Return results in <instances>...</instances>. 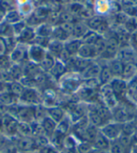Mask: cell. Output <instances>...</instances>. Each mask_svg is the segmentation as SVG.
Masks as SVG:
<instances>
[{
	"label": "cell",
	"instance_id": "1",
	"mask_svg": "<svg viewBox=\"0 0 137 153\" xmlns=\"http://www.w3.org/2000/svg\"><path fill=\"white\" fill-rule=\"evenodd\" d=\"M98 94H99V97H101L102 103L105 105L108 109H110L111 111L114 110L118 105V103H120L118 102V97L116 96L110 84L100 85Z\"/></svg>",
	"mask_w": 137,
	"mask_h": 153
},
{
	"label": "cell",
	"instance_id": "2",
	"mask_svg": "<svg viewBox=\"0 0 137 153\" xmlns=\"http://www.w3.org/2000/svg\"><path fill=\"white\" fill-rule=\"evenodd\" d=\"M134 109L129 107V105H121L118 103V105L112 110V115H113V121L120 123H124L126 122H129L132 120H134L135 118V112Z\"/></svg>",
	"mask_w": 137,
	"mask_h": 153
},
{
	"label": "cell",
	"instance_id": "3",
	"mask_svg": "<svg viewBox=\"0 0 137 153\" xmlns=\"http://www.w3.org/2000/svg\"><path fill=\"white\" fill-rule=\"evenodd\" d=\"M86 24L90 30L96 32L98 34L102 35V36H104L107 33L108 28H109V24H108L106 18L101 15L91 16L90 19L87 20Z\"/></svg>",
	"mask_w": 137,
	"mask_h": 153
},
{
	"label": "cell",
	"instance_id": "4",
	"mask_svg": "<svg viewBox=\"0 0 137 153\" xmlns=\"http://www.w3.org/2000/svg\"><path fill=\"white\" fill-rule=\"evenodd\" d=\"M27 51H28V45L23 43H17V45L10 53L11 63L23 65L24 62L29 60L28 56H27Z\"/></svg>",
	"mask_w": 137,
	"mask_h": 153
},
{
	"label": "cell",
	"instance_id": "5",
	"mask_svg": "<svg viewBox=\"0 0 137 153\" xmlns=\"http://www.w3.org/2000/svg\"><path fill=\"white\" fill-rule=\"evenodd\" d=\"M101 132L104 136L109 139L110 141H114L118 138L122 133V123H117L115 121H111L109 123H106L103 126L100 128Z\"/></svg>",
	"mask_w": 137,
	"mask_h": 153
},
{
	"label": "cell",
	"instance_id": "6",
	"mask_svg": "<svg viewBox=\"0 0 137 153\" xmlns=\"http://www.w3.org/2000/svg\"><path fill=\"white\" fill-rule=\"evenodd\" d=\"M47 53H48L47 48L42 46H39V45L36 44L28 45V51H27L28 59L35 64L38 65Z\"/></svg>",
	"mask_w": 137,
	"mask_h": 153
},
{
	"label": "cell",
	"instance_id": "7",
	"mask_svg": "<svg viewBox=\"0 0 137 153\" xmlns=\"http://www.w3.org/2000/svg\"><path fill=\"white\" fill-rule=\"evenodd\" d=\"M40 95L36 88H25L23 95L20 97L19 101L23 105L35 106L40 104Z\"/></svg>",
	"mask_w": 137,
	"mask_h": 153
},
{
	"label": "cell",
	"instance_id": "8",
	"mask_svg": "<svg viewBox=\"0 0 137 153\" xmlns=\"http://www.w3.org/2000/svg\"><path fill=\"white\" fill-rule=\"evenodd\" d=\"M18 124H19V121H18L14 116H12L11 113L7 112L2 115L3 130L6 131V133L10 137H14L17 134Z\"/></svg>",
	"mask_w": 137,
	"mask_h": 153
},
{
	"label": "cell",
	"instance_id": "9",
	"mask_svg": "<svg viewBox=\"0 0 137 153\" xmlns=\"http://www.w3.org/2000/svg\"><path fill=\"white\" fill-rule=\"evenodd\" d=\"M60 82H61V86L65 91L76 92L82 85L83 81H82L80 76L78 77L77 75H71L69 77L63 76L62 78H61Z\"/></svg>",
	"mask_w": 137,
	"mask_h": 153
},
{
	"label": "cell",
	"instance_id": "10",
	"mask_svg": "<svg viewBox=\"0 0 137 153\" xmlns=\"http://www.w3.org/2000/svg\"><path fill=\"white\" fill-rule=\"evenodd\" d=\"M117 58L123 63L135 62L137 58V51L132 46H121L117 54Z\"/></svg>",
	"mask_w": 137,
	"mask_h": 153
},
{
	"label": "cell",
	"instance_id": "11",
	"mask_svg": "<svg viewBox=\"0 0 137 153\" xmlns=\"http://www.w3.org/2000/svg\"><path fill=\"white\" fill-rule=\"evenodd\" d=\"M78 57L85 59L94 60V59L99 58V53L93 45L82 44L78 50Z\"/></svg>",
	"mask_w": 137,
	"mask_h": 153
},
{
	"label": "cell",
	"instance_id": "12",
	"mask_svg": "<svg viewBox=\"0 0 137 153\" xmlns=\"http://www.w3.org/2000/svg\"><path fill=\"white\" fill-rule=\"evenodd\" d=\"M15 144L17 146L18 150L23 153L33 152V151L36 150L35 139L33 137H20V138L16 141Z\"/></svg>",
	"mask_w": 137,
	"mask_h": 153
},
{
	"label": "cell",
	"instance_id": "13",
	"mask_svg": "<svg viewBox=\"0 0 137 153\" xmlns=\"http://www.w3.org/2000/svg\"><path fill=\"white\" fill-rule=\"evenodd\" d=\"M110 85L112 86L116 96L117 97H120L121 96H126L128 87H129V82H127V81H125L124 79L120 77L114 78L111 81Z\"/></svg>",
	"mask_w": 137,
	"mask_h": 153
},
{
	"label": "cell",
	"instance_id": "14",
	"mask_svg": "<svg viewBox=\"0 0 137 153\" xmlns=\"http://www.w3.org/2000/svg\"><path fill=\"white\" fill-rule=\"evenodd\" d=\"M101 68H102L101 64L98 63V62L93 61V63L80 74L82 81H86L90 79H98L100 71H101Z\"/></svg>",
	"mask_w": 137,
	"mask_h": 153
},
{
	"label": "cell",
	"instance_id": "15",
	"mask_svg": "<svg viewBox=\"0 0 137 153\" xmlns=\"http://www.w3.org/2000/svg\"><path fill=\"white\" fill-rule=\"evenodd\" d=\"M81 45H82V42L80 39L70 38L63 43V47H65V51L70 57H76L78 56V50L81 47Z\"/></svg>",
	"mask_w": 137,
	"mask_h": 153
},
{
	"label": "cell",
	"instance_id": "16",
	"mask_svg": "<svg viewBox=\"0 0 137 153\" xmlns=\"http://www.w3.org/2000/svg\"><path fill=\"white\" fill-rule=\"evenodd\" d=\"M66 73H67L66 65H65V63H63V62L61 61L60 59L56 60L55 64L53 65V67L49 71L50 76L57 81H60L61 78H62L63 76H65Z\"/></svg>",
	"mask_w": 137,
	"mask_h": 153
},
{
	"label": "cell",
	"instance_id": "17",
	"mask_svg": "<svg viewBox=\"0 0 137 153\" xmlns=\"http://www.w3.org/2000/svg\"><path fill=\"white\" fill-rule=\"evenodd\" d=\"M87 119L89 123L94 125V126L98 127L99 129L101 128L104 124H105V123L104 122V120L99 116V114L96 112V111L93 109V107L91 104L89 105L88 110H87Z\"/></svg>",
	"mask_w": 137,
	"mask_h": 153
},
{
	"label": "cell",
	"instance_id": "18",
	"mask_svg": "<svg viewBox=\"0 0 137 153\" xmlns=\"http://www.w3.org/2000/svg\"><path fill=\"white\" fill-rule=\"evenodd\" d=\"M136 77H137V65L134 63V62L124 63L121 78L130 83L132 80H134Z\"/></svg>",
	"mask_w": 137,
	"mask_h": 153
},
{
	"label": "cell",
	"instance_id": "19",
	"mask_svg": "<svg viewBox=\"0 0 137 153\" xmlns=\"http://www.w3.org/2000/svg\"><path fill=\"white\" fill-rule=\"evenodd\" d=\"M47 50L50 54H51L53 57H55L57 59H59V58L61 57L63 50H65L63 42H61V41L56 40V39H50V41L48 45Z\"/></svg>",
	"mask_w": 137,
	"mask_h": 153
},
{
	"label": "cell",
	"instance_id": "20",
	"mask_svg": "<svg viewBox=\"0 0 137 153\" xmlns=\"http://www.w3.org/2000/svg\"><path fill=\"white\" fill-rule=\"evenodd\" d=\"M47 114L57 123H59L61 121H62L66 117L65 111L63 110L62 107H59V106H52V107L47 108Z\"/></svg>",
	"mask_w": 137,
	"mask_h": 153
},
{
	"label": "cell",
	"instance_id": "21",
	"mask_svg": "<svg viewBox=\"0 0 137 153\" xmlns=\"http://www.w3.org/2000/svg\"><path fill=\"white\" fill-rule=\"evenodd\" d=\"M110 142L111 141L107 139L101 132H99L95 139L91 142V145H93V148L95 149L108 151L109 148H110Z\"/></svg>",
	"mask_w": 137,
	"mask_h": 153
},
{
	"label": "cell",
	"instance_id": "22",
	"mask_svg": "<svg viewBox=\"0 0 137 153\" xmlns=\"http://www.w3.org/2000/svg\"><path fill=\"white\" fill-rule=\"evenodd\" d=\"M35 31L33 29L31 26L27 25L23 31L16 37L18 43H23V44H28L29 42H33L35 37Z\"/></svg>",
	"mask_w": 137,
	"mask_h": 153
},
{
	"label": "cell",
	"instance_id": "23",
	"mask_svg": "<svg viewBox=\"0 0 137 153\" xmlns=\"http://www.w3.org/2000/svg\"><path fill=\"white\" fill-rule=\"evenodd\" d=\"M106 64L109 67V69H110L114 78H120V77L121 78L123 65H124V63L121 60H120L117 58H115L111 60L107 61Z\"/></svg>",
	"mask_w": 137,
	"mask_h": 153
},
{
	"label": "cell",
	"instance_id": "24",
	"mask_svg": "<svg viewBox=\"0 0 137 153\" xmlns=\"http://www.w3.org/2000/svg\"><path fill=\"white\" fill-rule=\"evenodd\" d=\"M18 102H19V98L11 94L8 89L0 93V105H3L5 107H11L17 105Z\"/></svg>",
	"mask_w": 137,
	"mask_h": 153
},
{
	"label": "cell",
	"instance_id": "25",
	"mask_svg": "<svg viewBox=\"0 0 137 153\" xmlns=\"http://www.w3.org/2000/svg\"><path fill=\"white\" fill-rule=\"evenodd\" d=\"M90 29L86 22H76L73 24V30H72V34L71 38H76V39H80L84 36L85 33L89 31Z\"/></svg>",
	"mask_w": 137,
	"mask_h": 153
},
{
	"label": "cell",
	"instance_id": "26",
	"mask_svg": "<svg viewBox=\"0 0 137 153\" xmlns=\"http://www.w3.org/2000/svg\"><path fill=\"white\" fill-rule=\"evenodd\" d=\"M41 124L44 129V133L49 138H50V137L55 133L56 131V127H57V123L55 121H53L50 117L46 116L45 118L41 121Z\"/></svg>",
	"mask_w": 137,
	"mask_h": 153
},
{
	"label": "cell",
	"instance_id": "27",
	"mask_svg": "<svg viewBox=\"0 0 137 153\" xmlns=\"http://www.w3.org/2000/svg\"><path fill=\"white\" fill-rule=\"evenodd\" d=\"M114 79V76L111 73L110 69L105 63V65H102L101 71L98 76V80L101 85H105V84H110L111 81Z\"/></svg>",
	"mask_w": 137,
	"mask_h": 153
},
{
	"label": "cell",
	"instance_id": "28",
	"mask_svg": "<svg viewBox=\"0 0 137 153\" xmlns=\"http://www.w3.org/2000/svg\"><path fill=\"white\" fill-rule=\"evenodd\" d=\"M53 29H54V27H52L51 25L48 23H40L38 24V28L35 29V34L38 35V36L50 38L52 36Z\"/></svg>",
	"mask_w": 137,
	"mask_h": 153
},
{
	"label": "cell",
	"instance_id": "29",
	"mask_svg": "<svg viewBox=\"0 0 137 153\" xmlns=\"http://www.w3.org/2000/svg\"><path fill=\"white\" fill-rule=\"evenodd\" d=\"M57 59L55 57H53L51 54H50L49 52L46 54V56L44 57V59L41 60V62L38 64L39 68L45 71V73H49L50 71V69L53 67V65L55 64Z\"/></svg>",
	"mask_w": 137,
	"mask_h": 153
},
{
	"label": "cell",
	"instance_id": "30",
	"mask_svg": "<svg viewBox=\"0 0 137 153\" xmlns=\"http://www.w3.org/2000/svg\"><path fill=\"white\" fill-rule=\"evenodd\" d=\"M8 73H10L12 81H20L23 76V67L22 64H14L12 63L11 67L8 68Z\"/></svg>",
	"mask_w": 137,
	"mask_h": 153
},
{
	"label": "cell",
	"instance_id": "31",
	"mask_svg": "<svg viewBox=\"0 0 137 153\" xmlns=\"http://www.w3.org/2000/svg\"><path fill=\"white\" fill-rule=\"evenodd\" d=\"M7 89L11 94H13L15 97L20 98V97L23 95V93L24 91L25 87L23 85V84L20 82V81H12V82L8 83V87Z\"/></svg>",
	"mask_w": 137,
	"mask_h": 153
},
{
	"label": "cell",
	"instance_id": "32",
	"mask_svg": "<svg viewBox=\"0 0 137 153\" xmlns=\"http://www.w3.org/2000/svg\"><path fill=\"white\" fill-rule=\"evenodd\" d=\"M17 134H20L21 137H33L31 124L28 123L19 122V124H18Z\"/></svg>",
	"mask_w": 137,
	"mask_h": 153
},
{
	"label": "cell",
	"instance_id": "33",
	"mask_svg": "<svg viewBox=\"0 0 137 153\" xmlns=\"http://www.w3.org/2000/svg\"><path fill=\"white\" fill-rule=\"evenodd\" d=\"M94 4L95 10L98 13L97 15L104 16V14H106L110 10V3L108 0H95Z\"/></svg>",
	"mask_w": 137,
	"mask_h": 153
},
{
	"label": "cell",
	"instance_id": "34",
	"mask_svg": "<svg viewBox=\"0 0 137 153\" xmlns=\"http://www.w3.org/2000/svg\"><path fill=\"white\" fill-rule=\"evenodd\" d=\"M102 37V35L98 34L96 32H93L91 30H89L83 37L81 38L82 44H87V45H95L96 42Z\"/></svg>",
	"mask_w": 137,
	"mask_h": 153
},
{
	"label": "cell",
	"instance_id": "35",
	"mask_svg": "<svg viewBox=\"0 0 137 153\" xmlns=\"http://www.w3.org/2000/svg\"><path fill=\"white\" fill-rule=\"evenodd\" d=\"M17 10L22 17H30L35 10V6L32 4L31 1H29L22 5H18Z\"/></svg>",
	"mask_w": 137,
	"mask_h": 153
},
{
	"label": "cell",
	"instance_id": "36",
	"mask_svg": "<svg viewBox=\"0 0 137 153\" xmlns=\"http://www.w3.org/2000/svg\"><path fill=\"white\" fill-rule=\"evenodd\" d=\"M109 153H130L131 149L124 147L117 139L110 142V148L108 150Z\"/></svg>",
	"mask_w": 137,
	"mask_h": 153
},
{
	"label": "cell",
	"instance_id": "37",
	"mask_svg": "<svg viewBox=\"0 0 137 153\" xmlns=\"http://www.w3.org/2000/svg\"><path fill=\"white\" fill-rule=\"evenodd\" d=\"M22 16L21 14L18 11V10H11V11H8L5 14V20H6V22L10 23L11 25L19 22L22 20Z\"/></svg>",
	"mask_w": 137,
	"mask_h": 153
},
{
	"label": "cell",
	"instance_id": "38",
	"mask_svg": "<svg viewBox=\"0 0 137 153\" xmlns=\"http://www.w3.org/2000/svg\"><path fill=\"white\" fill-rule=\"evenodd\" d=\"M69 130H70V119L68 116H66L62 121L57 123L56 132L63 134V136H67V133L69 132Z\"/></svg>",
	"mask_w": 137,
	"mask_h": 153
},
{
	"label": "cell",
	"instance_id": "39",
	"mask_svg": "<svg viewBox=\"0 0 137 153\" xmlns=\"http://www.w3.org/2000/svg\"><path fill=\"white\" fill-rule=\"evenodd\" d=\"M0 10H3L5 14L8 11L17 10L16 0H0Z\"/></svg>",
	"mask_w": 137,
	"mask_h": 153
},
{
	"label": "cell",
	"instance_id": "40",
	"mask_svg": "<svg viewBox=\"0 0 137 153\" xmlns=\"http://www.w3.org/2000/svg\"><path fill=\"white\" fill-rule=\"evenodd\" d=\"M136 129H137V124L135 123L134 120L122 123V134H127V136L132 137V134L135 132Z\"/></svg>",
	"mask_w": 137,
	"mask_h": 153
},
{
	"label": "cell",
	"instance_id": "41",
	"mask_svg": "<svg viewBox=\"0 0 137 153\" xmlns=\"http://www.w3.org/2000/svg\"><path fill=\"white\" fill-rule=\"evenodd\" d=\"M34 139H35V143L36 150L40 148L46 147V146H48L49 144H50V138L46 136V134H41V136L35 137H34Z\"/></svg>",
	"mask_w": 137,
	"mask_h": 153
},
{
	"label": "cell",
	"instance_id": "42",
	"mask_svg": "<svg viewBox=\"0 0 137 153\" xmlns=\"http://www.w3.org/2000/svg\"><path fill=\"white\" fill-rule=\"evenodd\" d=\"M30 124H31V128H32V134H33V137L41 136V134H45L43 126H42V124H41L40 122L34 121V122H32Z\"/></svg>",
	"mask_w": 137,
	"mask_h": 153
},
{
	"label": "cell",
	"instance_id": "43",
	"mask_svg": "<svg viewBox=\"0 0 137 153\" xmlns=\"http://www.w3.org/2000/svg\"><path fill=\"white\" fill-rule=\"evenodd\" d=\"M77 141L74 137L72 136H65L62 141V149H76L77 148Z\"/></svg>",
	"mask_w": 137,
	"mask_h": 153
},
{
	"label": "cell",
	"instance_id": "44",
	"mask_svg": "<svg viewBox=\"0 0 137 153\" xmlns=\"http://www.w3.org/2000/svg\"><path fill=\"white\" fill-rule=\"evenodd\" d=\"M93 149V145L90 142H80L77 145L78 153H90Z\"/></svg>",
	"mask_w": 137,
	"mask_h": 153
},
{
	"label": "cell",
	"instance_id": "45",
	"mask_svg": "<svg viewBox=\"0 0 137 153\" xmlns=\"http://www.w3.org/2000/svg\"><path fill=\"white\" fill-rule=\"evenodd\" d=\"M38 153H60V151L54 146H52L51 144H49L48 146L38 149Z\"/></svg>",
	"mask_w": 137,
	"mask_h": 153
},
{
	"label": "cell",
	"instance_id": "46",
	"mask_svg": "<svg viewBox=\"0 0 137 153\" xmlns=\"http://www.w3.org/2000/svg\"><path fill=\"white\" fill-rule=\"evenodd\" d=\"M130 41L132 43V47L134 48L135 49H137V30L131 34Z\"/></svg>",
	"mask_w": 137,
	"mask_h": 153
},
{
	"label": "cell",
	"instance_id": "47",
	"mask_svg": "<svg viewBox=\"0 0 137 153\" xmlns=\"http://www.w3.org/2000/svg\"><path fill=\"white\" fill-rule=\"evenodd\" d=\"M7 45H6V42L0 38V57L1 56H4L5 55V53L7 52Z\"/></svg>",
	"mask_w": 137,
	"mask_h": 153
},
{
	"label": "cell",
	"instance_id": "48",
	"mask_svg": "<svg viewBox=\"0 0 137 153\" xmlns=\"http://www.w3.org/2000/svg\"><path fill=\"white\" fill-rule=\"evenodd\" d=\"M45 1H47V0H31V2H32V4L35 6V7H40V6H43V4H44V2Z\"/></svg>",
	"mask_w": 137,
	"mask_h": 153
},
{
	"label": "cell",
	"instance_id": "49",
	"mask_svg": "<svg viewBox=\"0 0 137 153\" xmlns=\"http://www.w3.org/2000/svg\"><path fill=\"white\" fill-rule=\"evenodd\" d=\"M60 153H78L77 148L76 149H62Z\"/></svg>",
	"mask_w": 137,
	"mask_h": 153
},
{
	"label": "cell",
	"instance_id": "50",
	"mask_svg": "<svg viewBox=\"0 0 137 153\" xmlns=\"http://www.w3.org/2000/svg\"><path fill=\"white\" fill-rule=\"evenodd\" d=\"M131 139H132V145H134V144H137V129H136V130H135V132L132 134Z\"/></svg>",
	"mask_w": 137,
	"mask_h": 153
},
{
	"label": "cell",
	"instance_id": "51",
	"mask_svg": "<svg viewBox=\"0 0 137 153\" xmlns=\"http://www.w3.org/2000/svg\"><path fill=\"white\" fill-rule=\"evenodd\" d=\"M74 3H78V4H81V5H84L88 0H72Z\"/></svg>",
	"mask_w": 137,
	"mask_h": 153
},
{
	"label": "cell",
	"instance_id": "52",
	"mask_svg": "<svg viewBox=\"0 0 137 153\" xmlns=\"http://www.w3.org/2000/svg\"><path fill=\"white\" fill-rule=\"evenodd\" d=\"M90 153H108V151H105V150H99V149H93Z\"/></svg>",
	"mask_w": 137,
	"mask_h": 153
},
{
	"label": "cell",
	"instance_id": "53",
	"mask_svg": "<svg viewBox=\"0 0 137 153\" xmlns=\"http://www.w3.org/2000/svg\"><path fill=\"white\" fill-rule=\"evenodd\" d=\"M130 153H137V144H134V145L132 146Z\"/></svg>",
	"mask_w": 137,
	"mask_h": 153
},
{
	"label": "cell",
	"instance_id": "54",
	"mask_svg": "<svg viewBox=\"0 0 137 153\" xmlns=\"http://www.w3.org/2000/svg\"><path fill=\"white\" fill-rule=\"evenodd\" d=\"M26 153H35V151H33V152H26Z\"/></svg>",
	"mask_w": 137,
	"mask_h": 153
},
{
	"label": "cell",
	"instance_id": "55",
	"mask_svg": "<svg viewBox=\"0 0 137 153\" xmlns=\"http://www.w3.org/2000/svg\"><path fill=\"white\" fill-rule=\"evenodd\" d=\"M0 153H3V152H2V151H0Z\"/></svg>",
	"mask_w": 137,
	"mask_h": 153
},
{
	"label": "cell",
	"instance_id": "56",
	"mask_svg": "<svg viewBox=\"0 0 137 153\" xmlns=\"http://www.w3.org/2000/svg\"><path fill=\"white\" fill-rule=\"evenodd\" d=\"M108 153H109V152H108Z\"/></svg>",
	"mask_w": 137,
	"mask_h": 153
}]
</instances>
